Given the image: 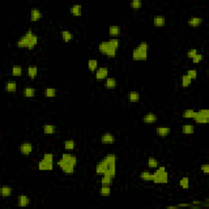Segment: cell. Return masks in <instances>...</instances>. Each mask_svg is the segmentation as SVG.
I'll use <instances>...</instances> for the list:
<instances>
[{
  "label": "cell",
  "mask_w": 209,
  "mask_h": 209,
  "mask_svg": "<svg viewBox=\"0 0 209 209\" xmlns=\"http://www.w3.org/2000/svg\"><path fill=\"white\" fill-rule=\"evenodd\" d=\"M109 43H110V45L111 47H113V48H115L117 49L120 46V40H119V38H111V39L109 40Z\"/></svg>",
  "instance_id": "obj_41"
},
{
  "label": "cell",
  "mask_w": 209,
  "mask_h": 209,
  "mask_svg": "<svg viewBox=\"0 0 209 209\" xmlns=\"http://www.w3.org/2000/svg\"><path fill=\"white\" fill-rule=\"evenodd\" d=\"M33 151V145L29 141H24L20 145V152L24 155H28Z\"/></svg>",
  "instance_id": "obj_5"
},
{
  "label": "cell",
  "mask_w": 209,
  "mask_h": 209,
  "mask_svg": "<svg viewBox=\"0 0 209 209\" xmlns=\"http://www.w3.org/2000/svg\"><path fill=\"white\" fill-rule=\"evenodd\" d=\"M106 159L107 162L109 164H115L116 163V155L115 154H108L106 156Z\"/></svg>",
  "instance_id": "obj_45"
},
{
  "label": "cell",
  "mask_w": 209,
  "mask_h": 209,
  "mask_svg": "<svg viewBox=\"0 0 209 209\" xmlns=\"http://www.w3.org/2000/svg\"><path fill=\"white\" fill-rule=\"evenodd\" d=\"M115 172H116V170H115V164H109V166H108L106 172V173H105L104 175L111 176V177L114 178L115 176Z\"/></svg>",
  "instance_id": "obj_25"
},
{
  "label": "cell",
  "mask_w": 209,
  "mask_h": 209,
  "mask_svg": "<svg viewBox=\"0 0 209 209\" xmlns=\"http://www.w3.org/2000/svg\"><path fill=\"white\" fill-rule=\"evenodd\" d=\"M106 55L109 57H115V55H116V48L110 46V48H108L106 52Z\"/></svg>",
  "instance_id": "obj_43"
},
{
  "label": "cell",
  "mask_w": 209,
  "mask_h": 209,
  "mask_svg": "<svg viewBox=\"0 0 209 209\" xmlns=\"http://www.w3.org/2000/svg\"><path fill=\"white\" fill-rule=\"evenodd\" d=\"M37 43H38L37 34H34L33 35L31 36V38H30V41H29V48H28V49H29V50L33 49L35 47V45H36Z\"/></svg>",
  "instance_id": "obj_36"
},
{
  "label": "cell",
  "mask_w": 209,
  "mask_h": 209,
  "mask_svg": "<svg viewBox=\"0 0 209 209\" xmlns=\"http://www.w3.org/2000/svg\"><path fill=\"white\" fill-rule=\"evenodd\" d=\"M110 193V186H101V188L100 189V194L103 196H109Z\"/></svg>",
  "instance_id": "obj_39"
},
{
  "label": "cell",
  "mask_w": 209,
  "mask_h": 209,
  "mask_svg": "<svg viewBox=\"0 0 209 209\" xmlns=\"http://www.w3.org/2000/svg\"><path fill=\"white\" fill-rule=\"evenodd\" d=\"M155 131L158 135L164 137V136H167L170 133L171 129H170V127H159L156 128Z\"/></svg>",
  "instance_id": "obj_17"
},
{
  "label": "cell",
  "mask_w": 209,
  "mask_h": 209,
  "mask_svg": "<svg viewBox=\"0 0 209 209\" xmlns=\"http://www.w3.org/2000/svg\"><path fill=\"white\" fill-rule=\"evenodd\" d=\"M140 177L143 180H153V173L150 172H142L140 175Z\"/></svg>",
  "instance_id": "obj_34"
},
{
  "label": "cell",
  "mask_w": 209,
  "mask_h": 209,
  "mask_svg": "<svg viewBox=\"0 0 209 209\" xmlns=\"http://www.w3.org/2000/svg\"><path fill=\"white\" fill-rule=\"evenodd\" d=\"M187 75H189L190 78L194 79V78H196L197 75H198V72H197L196 70H194V69H191V70H189L187 71Z\"/></svg>",
  "instance_id": "obj_48"
},
{
  "label": "cell",
  "mask_w": 209,
  "mask_h": 209,
  "mask_svg": "<svg viewBox=\"0 0 209 209\" xmlns=\"http://www.w3.org/2000/svg\"><path fill=\"white\" fill-rule=\"evenodd\" d=\"M87 66H88V69L91 71H95V70H97V67H98V62L96 60L94 59H90L88 61L87 63Z\"/></svg>",
  "instance_id": "obj_27"
},
{
  "label": "cell",
  "mask_w": 209,
  "mask_h": 209,
  "mask_svg": "<svg viewBox=\"0 0 209 209\" xmlns=\"http://www.w3.org/2000/svg\"><path fill=\"white\" fill-rule=\"evenodd\" d=\"M1 191V194L3 197H9L12 194L13 192V189L11 188L8 185H3L0 189Z\"/></svg>",
  "instance_id": "obj_22"
},
{
  "label": "cell",
  "mask_w": 209,
  "mask_h": 209,
  "mask_svg": "<svg viewBox=\"0 0 209 209\" xmlns=\"http://www.w3.org/2000/svg\"><path fill=\"white\" fill-rule=\"evenodd\" d=\"M142 5L141 0H132L131 2V7L133 9H139Z\"/></svg>",
  "instance_id": "obj_44"
},
{
  "label": "cell",
  "mask_w": 209,
  "mask_h": 209,
  "mask_svg": "<svg viewBox=\"0 0 209 209\" xmlns=\"http://www.w3.org/2000/svg\"><path fill=\"white\" fill-rule=\"evenodd\" d=\"M153 21H154V26H156V27H162V26H164L165 25L166 19H165V17H164V16L158 15V16H154V17Z\"/></svg>",
  "instance_id": "obj_12"
},
{
  "label": "cell",
  "mask_w": 209,
  "mask_h": 209,
  "mask_svg": "<svg viewBox=\"0 0 209 209\" xmlns=\"http://www.w3.org/2000/svg\"><path fill=\"white\" fill-rule=\"evenodd\" d=\"M192 78H190L187 74H185L183 76H181V85L184 87L189 86L192 82Z\"/></svg>",
  "instance_id": "obj_26"
},
{
  "label": "cell",
  "mask_w": 209,
  "mask_h": 209,
  "mask_svg": "<svg viewBox=\"0 0 209 209\" xmlns=\"http://www.w3.org/2000/svg\"><path fill=\"white\" fill-rule=\"evenodd\" d=\"M34 34L33 30L31 29H29L25 33L24 35H22L17 42V45L18 48H28L29 45V41H30V38Z\"/></svg>",
  "instance_id": "obj_3"
},
{
  "label": "cell",
  "mask_w": 209,
  "mask_h": 209,
  "mask_svg": "<svg viewBox=\"0 0 209 209\" xmlns=\"http://www.w3.org/2000/svg\"><path fill=\"white\" fill-rule=\"evenodd\" d=\"M179 183H180V186L183 189H188L189 186V179L187 176L183 177V178L180 179Z\"/></svg>",
  "instance_id": "obj_38"
},
{
  "label": "cell",
  "mask_w": 209,
  "mask_h": 209,
  "mask_svg": "<svg viewBox=\"0 0 209 209\" xmlns=\"http://www.w3.org/2000/svg\"><path fill=\"white\" fill-rule=\"evenodd\" d=\"M127 98L128 101L131 102H136L140 100V94L137 92H130L127 94Z\"/></svg>",
  "instance_id": "obj_24"
},
{
  "label": "cell",
  "mask_w": 209,
  "mask_h": 209,
  "mask_svg": "<svg viewBox=\"0 0 209 209\" xmlns=\"http://www.w3.org/2000/svg\"><path fill=\"white\" fill-rule=\"evenodd\" d=\"M12 74L14 76H21L22 74V68L19 66H13L12 69Z\"/></svg>",
  "instance_id": "obj_40"
},
{
  "label": "cell",
  "mask_w": 209,
  "mask_h": 209,
  "mask_svg": "<svg viewBox=\"0 0 209 209\" xmlns=\"http://www.w3.org/2000/svg\"><path fill=\"white\" fill-rule=\"evenodd\" d=\"M101 141L103 144H113L115 141V136L111 133H105L101 136Z\"/></svg>",
  "instance_id": "obj_10"
},
{
  "label": "cell",
  "mask_w": 209,
  "mask_h": 209,
  "mask_svg": "<svg viewBox=\"0 0 209 209\" xmlns=\"http://www.w3.org/2000/svg\"><path fill=\"white\" fill-rule=\"evenodd\" d=\"M38 74V68L36 66H29L28 68V75L31 78H34Z\"/></svg>",
  "instance_id": "obj_35"
},
{
  "label": "cell",
  "mask_w": 209,
  "mask_h": 209,
  "mask_svg": "<svg viewBox=\"0 0 209 209\" xmlns=\"http://www.w3.org/2000/svg\"><path fill=\"white\" fill-rule=\"evenodd\" d=\"M101 186H110L113 183V177L103 175L101 179Z\"/></svg>",
  "instance_id": "obj_19"
},
{
  "label": "cell",
  "mask_w": 209,
  "mask_h": 209,
  "mask_svg": "<svg viewBox=\"0 0 209 209\" xmlns=\"http://www.w3.org/2000/svg\"><path fill=\"white\" fill-rule=\"evenodd\" d=\"M17 82L15 81L10 80V81H8L5 84V89L8 92H15L17 91Z\"/></svg>",
  "instance_id": "obj_16"
},
{
  "label": "cell",
  "mask_w": 209,
  "mask_h": 209,
  "mask_svg": "<svg viewBox=\"0 0 209 209\" xmlns=\"http://www.w3.org/2000/svg\"><path fill=\"white\" fill-rule=\"evenodd\" d=\"M44 95L46 97H54L57 95V90L52 87H48L44 90Z\"/></svg>",
  "instance_id": "obj_30"
},
{
  "label": "cell",
  "mask_w": 209,
  "mask_h": 209,
  "mask_svg": "<svg viewBox=\"0 0 209 209\" xmlns=\"http://www.w3.org/2000/svg\"><path fill=\"white\" fill-rule=\"evenodd\" d=\"M199 112L203 115H205V116H209V111L208 110H199Z\"/></svg>",
  "instance_id": "obj_52"
},
{
  "label": "cell",
  "mask_w": 209,
  "mask_h": 209,
  "mask_svg": "<svg viewBox=\"0 0 209 209\" xmlns=\"http://www.w3.org/2000/svg\"><path fill=\"white\" fill-rule=\"evenodd\" d=\"M197 53H198V50L195 48H191L187 52V57L189 58H193Z\"/></svg>",
  "instance_id": "obj_49"
},
{
  "label": "cell",
  "mask_w": 209,
  "mask_h": 209,
  "mask_svg": "<svg viewBox=\"0 0 209 209\" xmlns=\"http://www.w3.org/2000/svg\"><path fill=\"white\" fill-rule=\"evenodd\" d=\"M109 33L112 36H117L121 33V27L119 25H111L109 28Z\"/></svg>",
  "instance_id": "obj_23"
},
{
  "label": "cell",
  "mask_w": 209,
  "mask_h": 209,
  "mask_svg": "<svg viewBox=\"0 0 209 209\" xmlns=\"http://www.w3.org/2000/svg\"><path fill=\"white\" fill-rule=\"evenodd\" d=\"M110 43H109V41H103L98 45L99 50H100V52H102L103 54H106L108 48H110Z\"/></svg>",
  "instance_id": "obj_28"
},
{
  "label": "cell",
  "mask_w": 209,
  "mask_h": 209,
  "mask_svg": "<svg viewBox=\"0 0 209 209\" xmlns=\"http://www.w3.org/2000/svg\"><path fill=\"white\" fill-rule=\"evenodd\" d=\"M61 34H62V39L64 42H70L74 38L73 33H71L69 30H62Z\"/></svg>",
  "instance_id": "obj_18"
},
{
  "label": "cell",
  "mask_w": 209,
  "mask_h": 209,
  "mask_svg": "<svg viewBox=\"0 0 209 209\" xmlns=\"http://www.w3.org/2000/svg\"><path fill=\"white\" fill-rule=\"evenodd\" d=\"M194 113V110L193 109H187L184 111V114H183V117L185 119H192L193 115Z\"/></svg>",
  "instance_id": "obj_42"
},
{
  "label": "cell",
  "mask_w": 209,
  "mask_h": 209,
  "mask_svg": "<svg viewBox=\"0 0 209 209\" xmlns=\"http://www.w3.org/2000/svg\"><path fill=\"white\" fill-rule=\"evenodd\" d=\"M64 147L68 150H73L75 147V142L73 140H67L64 141Z\"/></svg>",
  "instance_id": "obj_32"
},
{
  "label": "cell",
  "mask_w": 209,
  "mask_h": 209,
  "mask_svg": "<svg viewBox=\"0 0 209 209\" xmlns=\"http://www.w3.org/2000/svg\"><path fill=\"white\" fill-rule=\"evenodd\" d=\"M106 87L109 89H113L116 87V80L114 78H106Z\"/></svg>",
  "instance_id": "obj_29"
},
{
  "label": "cell",
  "mask_w": 209,
  "mask_h": 209,
  "mask_svg": "<svg viewBox=\"0 0 209 209\" xmlns=\"http://www.w3.org/2000/svg\"><path fill=\"white\" fill-rule=\"evenodd\" d=\"M43 159L48 161V162H50V163H53V154H51V153H47V154H43Z\"/></svg>",
  "instance_id": "obj_47"
},
{
  "label": "cell",
  "mask_w": 209,
  "mask_h": 209,
  "mask_svg": "<svg viewBox=\"0 0 209 209\" xmlns=\"http://www.w3.org/2000/svg\"><path fill=\"white\" fill-rule=\"evenodd\" d=\"M203 18L199 17H191L188 19V25L192 27H198L203 23Z\"/></svg>",
  "instance_id": "obj_11"
},
{
  "label": "cell",
  "mask_w": 209,
  "mask_h": 209,
  "mask_svg": "<svg viewBox=\"0 0 209 209\" xmlns=\"http://www.w3.org/2000/svg\"><path fill=\"white\" fill-rule=\"evenodd\" d=\"M189 203H179L177 205L178 208H180V207H189Z\"/></svg>",
  "instance_id": "obj_53"
},
{
  "label": "cell",
  "mask_w": 209,
  "mask_h": 209,
  "mask_svg": "<svg viewBox=\"0 0 209 209\" xmlns=\"http://www.w3.org/2000/svg\"><path fill=\"white\" fill-rule=\"evenodd\" d=\"M108 166H109V163L107 162L106 158L101 160L98 164H96V174L102 175L103 176L106 173V172Z\"/></svg>",
  "instance_id": "obj_4"
},
{
  "label": "cell",
  "mask_w": 209,
  "mask_h": 209,
  "mask_svg": "<svg viewBox=\"0 0 209 209\" xmlns=\"http://www.w3.org/2000/svg\"><path fill=\"white\" fill-rule=\"evenodd\" d=\"M201 171L205 173V174H208L209 173V165L208 164H204L201 165Z\"/></svg>",
  "instance_id": "obj_50"
},
{
  "label": "cell",
  "mask_w": 209,
  "mask_h": 209,
  "mask_svg": "<svg viewBox=\"0 0 209 209\" xmlns=\"http://www.w3.org/2000/svg\"><path fill=\"white\" fill-rule=\"evenodd\" d=\"M72 156H73V154H68V153H66V154H62V159L66 160V161H67V162H69V163H70V160L71 159Z\"/></svg>",
  "instance_id": "obj_51"
},
{
  "label": "cell",
  "mask_w": 209,
  "mask_h": 209,
  "mask_svg": "<svg viewBox=\"0 0 209 209\" xmlns=\"http://www.w3.org/2000/svg\"><path fill=\"white\" fill-rule=\"evenodd\" d=\"M43 17V13L41 10L37 8H33L30 10V19L32 21H37Z\"/></svg>",
  "instance_id": "obj_9"
},
{
  "label": "cell",
  "mask_w": 209,
  "mask_h": 209,
  "mask_svg": "<svg viewBox=\"0 0 209 209\" xmlns=\"http://www.w3.org/2000/svg\"><path fill=\"white\" fill-rule=\"evenodd\" d=\"M192 119L199 123H208L209 122V116H205L201 114L199 111H194Z\"/></svg>",
  "instance_id": "obj_7"
},
{
  "label": "cell",
  "mask_w": 209,
  "mask_h": 209,
  "mask_svg": "<svg viewBox=\"0 0 209 209\" xmlns=\"http://www.w3.org/2000/svg\"><path fill=\"white\" fill-rule=\"evenodd\" d=\"M168 208H178V207L177 206H169L168 207Z\"/></svg>",
  "instance_id": "obj_54"
},
{
  "label": "cell",
  "mask_w": 209,
  "mask_h": 209,
  "mask_svg": "<svg viewBox=\"0 0 209 209\" xmlns=\"http://www.w3.org/2000/svg\"><path fill=\"white\" fill-rule=\"evenodd\" d=\"M147 164L148 167L150 168H156L159 167V162L154 158H149Z\"/></svg>",
  "instance_id": "obj_37"
},
{
  "label": "cell",
  "mask_w": 209,
  "mask_h": 209,
  "mask_svg": "<svg viewBox=\"0 0 209 209\" xmlns=\"http://www.w3.org/2000/svg\"><path fill=\"white\" fill-rule=\"evenodd\" d=\"M193 60V62L194 63H199V62H200L201 61H203V55H202V54H199V53H197L194 57L192 58Z\"/></svg>",
  "instance_id": "obj_46"
},
{
  "label": "cell",
  "mask_w": 209,
  "mask_h": 209,
  "mask_svg": "<svg viewBox=\"0 0 209 209\" xmlns=\"http://www.w3.org/2000/svg\"><path fill=\"white\" fill-rule=\"evenodd\" d=\"M23 95L25 97H33L35 95V89L31 87H26L23 89Z\"/></svg>",
  "instance_id": "obj_20"
},
{
  "label": "cell",
  "mask_w": 209,
  "mask_h": 209,
  "mask_svg": "<svg viewBox=\"0 0 209 209\" xmlns=\"http://www.w3.org/2000/svg\"><path fill=\"white\" fill-rule=\"evenodd\" d=\"M194 131V127L191 124H186L182 127V132L185 134H192Z\"/></svg>",
  "instance_id": "obj_31"
},
{
  "label": "cell",
  "mask_w": 209,
  "mask_h": 209,
  "mask_svg": "<svg viewBox=\"0 0 209 209\" xmlns=\"http://www.w3.org/2000/svg\"><path fill=\"white\" fill-rule=\"evenodd\" d=\"M30 203V199L28 196L25 194H21L18 197V206L20 207H26Z\"/></svg>",
  "instance_id": "obj_14"
},
{
  "label": "cell",
  "mask_w": 209,
  "mask_h": 209,
  "mask_svg": "<svg viewBox=\"0 0 209 209\" xmlns=\"http://www.w3.org/2000/svg\"><path fill=\"white\" fill-rule=\"evenodd\" d=\"M168 174L166 172L165 167H158V169L153 173V180L156 184H166L168 183Z\"/></svg>",
  "instance_id": "obj_2"
},
{
  "label": "cell",
  "mask_w": 209,
  "mask_h": 209,
  "mask_svg": "<svg viewBox=\"0 0 209 209\" xmlns=\"http://www.w3.org/2000/svg\"><path fill=\"white\" fill-rule=\"evenodd\" d=\"M108 74H109V70L107 67H100L96 70V78L99 81L103 80L105 78H108Z\"/></svg>",
  "instance_id": "obj_6"
},
{
  "label": "cell",
  "mask_w": 209,
  "mask_h": 209,
  "mask_svg": "<svg viewBox=\"0 0 209 209\" xmlns=\"http://www.w3.org/2000/svg\"><path fill=\"white\" fill-rule=\"evenodd\" d=\"M82 5L81 4H74L71 6L70 8V13L72 15L78 17V16H81L82 14Z\"/></svg>",
  "instance_id": "obj_15"
},
{
  "label": "cell",
  "mask_w": 209,
  "mask_h": 209,
  "mask_svg": "<svg viewBox=\"0 0 209 209\" xmlns=\"http://www.w3.org/2000/svg\"><path fill=\"white\" fill-rule=\"evenodd\" d=\"M62 171L64 173H66V174H72L74 172V166L70 164H67L65 166L62 168Z\"/></svg>",
  "instance_id": "obj_33"
},
{
  "label": "cell",
  "mask_w": 209,
  "mask_h": 209,
  "mask_svg": "<svg viewBox=\"0 0 209 209\" xmlns=\"http://www.w3.org/2000/svg\"><path fill=\"white\" fill-rule=\"evenodd\" d=\"M158 119V117L154 113H148L145 115H144L143 121L145 123H155Z\"/></svg>",
  "instance_id": "obj_13"
},
{
  "label": "cell",
  "mask_w": 209,
  "mask_h": 209,
  "mask_svg": "<svg viewBox=\"0 0 209 209\" xmlns=\"http://www.w3.org/2000/svg\"><path fill=\"white\" fill-rule=\"evenodd\" d=\"M43 128L45 134H54L56 132V126L53 124H45Z\"/></svg>",
  "instance_id": "obj_21"
},
{
  "label": "cell",
  "mask_w": 209,
  "mask_h": 209,
  "mask_svg": "<svg viewBox=\"0 0 209 209\" xmlns=\"http://www.w3.org/2000/svg\"><path fill=\"white\" fill-rule=\"evenodd\" d=\"M38 168L41 171H51L53 169V163H50L43 159L40 160L38 164Z\"/></svg>",
  "instance_id": "obj_8"
},
{
  "label": "cell",
  "mask_w": 209,
  "mask_h": 209,
  "mask_svg": "<svg viewBox=\"0 0 209 209\" xmlns=\"http://www.w3.org/2000/svg\"><path fill=\"white\" fill-rule=\"evenodd\" d=\"M149 45L146 42H141L132 51V58L135 61H145L148 57Z\"/></svg>",
  "instance_id": "obj_1"
}]
</instances>
